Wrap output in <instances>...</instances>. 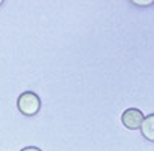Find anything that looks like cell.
I'll use <instances>...</instances> for the list:
<instances>
[{
	"instance_id": "5b68a950",
	"label": "cell",
	"mask_w": 154,
	"mask_h": 151,
	"mask_svg": "<svg viewBox=\"0 0 154 151\" xmlns=\"http://www.w3.org/2000/svg\"><path fill=\"white\" fill-rule=\"evenodd\" d=\"M21 151H42V150L38 148V147H26V148H23Z\"/></svg>"
},
{
	"instance_id": "8992f818",
	"label": "cell",
	"mask_w": 154,
	"mask_h": 151,
	"mask_svg": "<svg viewBox=\"0 0 154 151\" xmlns=\"http://www.w3.org/2000/svg\"><path fill=\"white\" fill-rule=\"evenodd\" d=\"M2 3H3V2H0V5H2Z\"/></svg>"
},
{
	"instance_id": "277c9868",
	"label": "cell",
	"mask_w": 154,
	"mask_h": 151,
	"mask_svg": "<svg viewBox=\"0 0 154 151\" xmlns=\"http://www.w3.org/2000/svg\"><path fill=\"white\" fill-rule=\"evenodd\" d=\"M133 3L138 5V6H148V5H153L154 2H150V0H148V2H133Z\"/></svg>"
},
{
	"instance_id": "7a4b0ae2",
	"label": "cell",
	"mask_w": 154,
	"mask_h": 151,
	"mask_svg": "<svg viewBox=\"0 0 154 151\" xmlns=\"http://www.w3.org/2000/svg\"><path fill=\"white\" fill-rule=\"evenodd\" d=\"M142 121H144V114L138 108H129L121 115V123L124 124V127H127L130 130L141 129Z\"/></svg>"
},
{
	"instance_id": "6da1fadb",
	"label": "cell",
	"mask_w": 154,
	"mask_h": 151,
	"mask_svg": "<svg viewBox=\"0 0 154 151\" xmlns=\"http://www.w3.org/2000/svg\"><path fill=\"white\" fill-rule=\"evenodd\" d=\"M17 108L23 115L33 117L41 109V99L33 91H24L23 94H20V97L17 100Z\"/></svg>"
},
{
	"instance_id": "3957f363",
	"label": "cell",
	"mask_w": 154,
	"mask_h": 151,
	"mask_svg": "<svg viewBox=\"0 0 154 151\" xmlns=\"http://www.w3.org/2000/svg\"><path fill=\"white\" fill-rule=\"evenodd\" d=\"M141 132H142V136L147 141L154 142V114H150L148 117H144V121L141 124Z\"/></svg>"
}]
</instances>
